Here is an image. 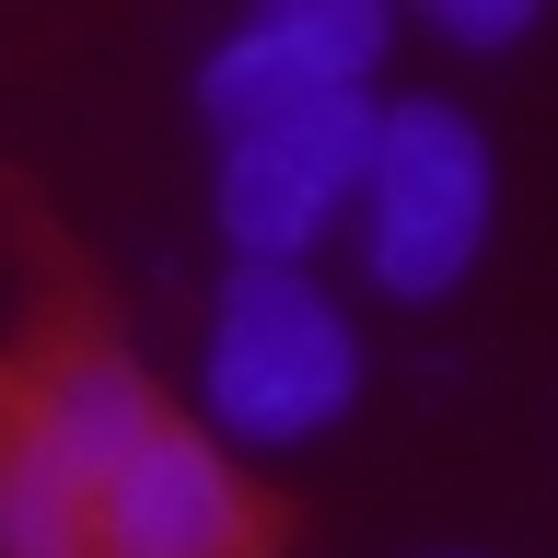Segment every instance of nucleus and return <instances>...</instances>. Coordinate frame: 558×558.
Here are the masks:
<instances>
[{"label":"nucleus","instance_id":"nucleus-6","mask_svg":"<svg viewBox=\"0 0 558 558\" xmlns=\"http://www.w3.org/2000/svg\"><path fill=\"white\" fill-rule=\"evenodd\" d=\"M384 35H396V24H384L373 0H279V12L233 24L198 59L209 140H256V129H279V117L326 105V94H361L373 59H384Z\"/></svg>","mask_w":558,"mask_h":558},{"label":"nucleus","instance_id":"nucleus-1","mask_svg":"<svg viewBox=\"0 0 558 558\" xmlns=\"http://www.w3.org/2000/svg\"><path fill=\"white\" fill-rule=\"evenodd\" d=\"M163 384L140 373L105 326H47L0 361V558H82L94 477L117 465Z\"/></svg>","mask_w":558,"mask_h":558},{"label":"nucleus","instance_id":"nucleus-4","mask_svg":"<svg viewBox=\"0 0 558 558\" xmlns=\"http://www.w3.org/2000/svg\"><path fill=\"white\" fill-rule=\"evenodd\" d=\"M279 547H291V500H268L174 408H151L117 442L82 512V558H279Z\"/></svg>","mask_w":558,"mask_h":558},{"label":"nucleus","instance_id":"nucleus-2","mask_svg":"<svg viewBox=\"0 0 558 558\" xmlns=\"http://www.w3.org/2000/svg\"><path fill=\"white\" fill-rule=\"evenodd\" d=\"M361 396V338L349 314L314 291L303 268H233L209 303V361H198V408L221 442H314L338 430Z\"/></svg>","mask_w":558,"mask_h":558},{"label":"nucleus","instance_id":"nucleus-5","mask_svg":"<svg viewBox=\"0 0 558 558\" xmlns=\"http://www.w3.org/2000/svg\"><path fill=\"white\" fill-rule=\"evenodd\" d=\"M373 117L384 105L326 94V105H303V117H279L256 140H221V233H233L244 268H303V244L361 198Z\"/></svg>","mask_w":558,"mask_h":558},{"label":"nucleus","instance_id":"nucleus-7","mask_svg":"<svg viewBox=\"0 0 558 558\" xmlns=\"http://www.w3.org/2000/svg\"><path fill=\"white\" fill-rule=\"evenodd\" d=\"M430 24L453 47H523L535 35V0H430Z\"/></svg>","mask_w":558,"mask_h":558},{"label":"nucleus","instance_id":"nucleus-3","mask_svg":"<svg viewBox=\"0 0 558 558\" xmlns=\"http://www.w3.org/2000/svg\"><path fill=\"white\" fill-rule=\"evenodd\" d=\"M488 221H500V163L488 129L442 94H408L373 117V163H361V256L373 291L396 303H442L453 279L477 268Z\"/></svg>","mask_w":558,"mask_h":558}]
</instances>
